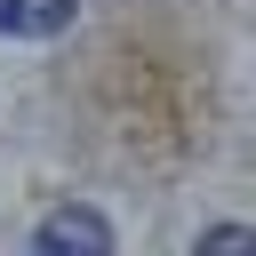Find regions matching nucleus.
Returning <instances> with one entry per match:
<instances>
[{
	"label": "nucleus",
	"mask_w": 256,
	"mask_h": 256,
	"mask_svg": "<svg viewBox=\"0 0 256 256\" xmlns=\"http://www.w3.org/2000/svg\"><path fill=\"white\" fill-rule=\"evenodd\" d=\"M72 16H80V0H0L8 40H56V32H72Z\"/></svg>",
	"instance_id": "f03ea898"
},
{
	"label": "nucleus",
	"mask_w": 256,
	"mask_h": 256,
	"mask_svg": "<svg viewBox=\"0 0 256 256\" xmlns=\"http://www.w3.org/2000/svg\"><path fill=\"white\" fill-rule=\"evenodd\" d=\"M32 256H120V240H112L104 208L64 200V208H48V216L32 224Z\"/></svg>",
	"instance_id": "f257e3e1"
},
{
	"label": "nucleus",
	"mask_w": 256,
	"mask_h": 256,
	"mask_svg": "<svg viewBox=\"0 0 256 256\" xmlns=\"http://www.w3.org/2000/svg\"><path fill=\"white\" fill-rule=\"evenodd\" d=\"M192 256H256V240H248V224H208L192 240Z\"/></svg>",
	"instance_id": "7ed1b4c3"
}]
</instances>
